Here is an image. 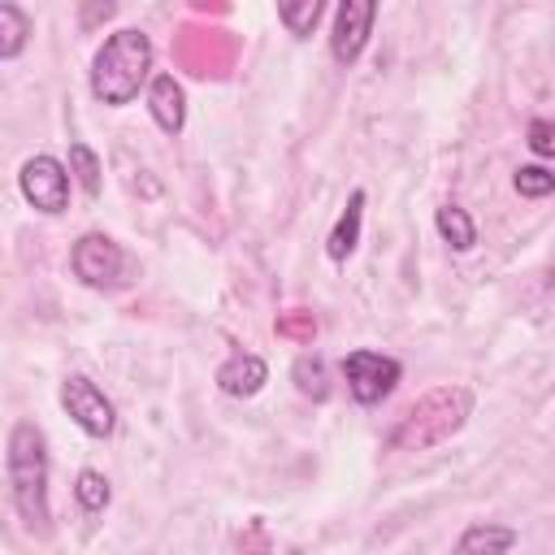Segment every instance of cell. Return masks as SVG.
<instances>
[{"label":"cell","mask_w":555,"mask_h":555,"mask_svg":"<svg viewBox=\"0 0 555 555\" xmlns=\"http://www.w3.org/2000/svg\"><path fill=\"white\" fill-rule=\"evenodd\" d=\"M147 108H152V121L165 130V134H178L186 126V95L178 87L173 74H156L152 87H147Z\"/></svg>","instance_id":"9c48e42d"},{"label":"cell","mask_w":555,"mask_h":555,"mask_svg":"<svg viewBox=\"0 0 555 555\" xmlns=\"http://www.w3.org/2000/svg\"><path fill=\"white\" fill-rule=\"evenodd\" d=\"M360 221H364V191H351L347 208L338 212V221H334V230H330V238H325V256H330V260L343 264V260L356 251V243H360Z\"/></svg>","instance_id":"8fae6325"},{"label":"cell","mask_w":555,"mask_h":555,"mask_svg":"<svg viewBox=\"0 0 555 555\" xmlns=\"http://www.w3.org/2000/svg\"><path fill=\"white\" fill-rule=\"evenodd\" d=\"M69 264L87 286H117L126 273V256L108 234H82L69 251Z\"/></svg>","instance_id":"ba28073f"},{"label":"cell","mask_w":555,"mask_h":555,"mask_svg":"<svg viewBox=\"0 0 555 555\" xmlns=\"http://www.w3.org/2000/svg\"><path fill=\"white\" fill-rule=\"evenodd\" d=\"M516 191L529 195V199H542V195L555 191V173L546 165H520L516 169Z\"/></svg>","instance_id":"d6986e66"},{"label":"cell","mask_w":555,"mask_h":555,"mask_svg":"<svg viewBox=\"0 0 555 555\" xmlns=\"http://www.w3.org/2000/svg\"><path fill=\"white\" fill-rule=\"evenodd\" d=\"M9 486H13V503L22 512V520L30 529H48V447L39 425L17 421L9 434Z\"/></svg>","instance_id":"3957f363"},{"label":"cell","mask_w":555,"mask_h":555,"mask_svg":"<svg viewBox=\"0 0 555 555\" xmlns=\"http://www.w3.org/2000/svg\"><path fill=\"white\" fill-rule=\"evenodd\" d=\"M434 225H438V234H442L455 251H468V247L477 243V225H473V217H468L460 204H442V208L434 212Z\"/></svg>","instance_id":"7c38bea8"},{"label":"cell","mask_w":555,"mask_h":555,"mask_svg":"<svg viewBox=\"0 0 555 555\" xmlns=\"http://www.w3.org/2000/svg\"><path fill=\"white\" fill-rule=\"evenodd\" d=\"M529 147H533L538 156H551V152H555V139H551V121H546V117H533V121H529Z\"/></svg>","instance_id":"7402d4cb"},{"label":"cell","mask_w":555,"mask_h":555,"mask_svg":"<svg viewBox=\"0 0 555 555\" xmlns=\"http://www.w3.org/2000/svg\"><path fill=\"white\" fill-rule=\"evenodd\" d=\"M69 165H74L82 191H87V195H100V156H95L87 143H69Z\"/></svg>","instance_id":"ac0fdd59"},{"label":"cell","mask_w":555,"mask_h":555,"mask_svg":"<svg viewBox=\"0 0 555 555\" xmlns=\"http://www.w3.org/2000/svg\"><path fill=\"white\" fill-rule=\"evenodd\" d=\"M26 39H30V17L17 4L0 0V61L17 56L26 48Z\"/></svg>","instance_id":"4fadbf2b"},{"label":"cell","mask_w":555,"mask_h":555,"mask_svg":"<svg viewBox=\"0 0 555 555\" xmlns=\"http://www.w3.org/2000/svg\"><path fill=\"white\" fill-rule=\"evenodd\" d=\"M113 9H117V0H82L78 26H82V30H95V26H104V22L113 17Z\"/></svg>","instance_id":"ffe728a7"},{"label":"cell","mask_w":555,"mask_h":555,"mask_svg":"<svg viewBox=\"0 0 555 555\" xmlns=\"http://www.w3.org/2000/svg\"><path fill=\"white\" fill-rule=\"evenodd\" d=\"M74 499L82 503V512H104V507H108V499H113V490H108L104 473L82 468V473H78V481H74Z\"/></svg>","instance_id":"e0dca14e"},{"label":"cell","mask_w":555,"mask_h":555,"mask_svg":"<svg viewBox=\"0 0 555 555\" xmlns=\"http://www.w3.org/2000/svg\"><path fill=\"white\" fill-rule=\"evenodd\" d=\"M325 13V0H278V17L295 39H308Z\"/></svg>","instance_id":"5bb4252c"},{"label":"cell","mask_w":555,"mask_h":555,"mask_svg":"<svg viewBox=\"0 0 555 555\" xmlns=\"http://www.w3.org/2000/svg\"><path fill=\"white\" fill-rule=\"evenodd\" d=\"M291 377H295V386H299L308 399H325V395H330V382H325V360H321V356H312V351H304V356L295 360Z\"/></svg>","instance_id":"9a60e30c"},{"label":"cell","mask_w":555,"mask_h":555,"mask_svg":"<svg viewBox=\"0 0 555 555\" xmlns=\"http://www.w3.org/2000/svg\"><path fill=\"white\" fill-rule=\"evenodd\" d=\"M61 408H65L69 421H74L82 434H91V438H108L113 425H117L113 403H108L104 390H100L91 377H82V373H74V377L61 382Z\"/></svg>","instance_id":"5b68a950"},{"label":"cell","mask_w":555,"mask_h":555,"mask_svg":"<svg viewBox=\"0 0 555 555\" xmlns=\"http://www.w3.org/2000/svg\"><path fill=\"white\" fill-rule=\"evenodd\" d=\"M264 382H269V369H264V360L251 356V351H234V356L217 369V386H221L225 395H234V399L256 395Z\"/></svg>","instance_id":"30bf717a"},{"label":"cell","mask_w":555,"mask_h":555,"mask_svg":"<svg viewBox=\"0 0 555 555\" xmlns=\"http://www.w3.org/2000/svg\"><path fill=\"white\" fill-rule=\"evenodd\" d=\"M460 551H512L516 546V533L512 529H499V525H473L460 533L455 542Z\"/></svg>","instance_id":"2e32d148"},{"label":"cell","mask_w":555,"mask_h":555,"mask_svg":"<svg viewBox=\"0 0 555 555\" xmlns=\"http://www.w3.org/2000/svg\"><path fill=\"white\" fill-rule=\"evenodd\" d=\"M468 412H473V390L468 386H438L403 412V421L390 429V447L395 451L438 447L468 421Z\"/></svg>","instance_id":"7a4b0ae2"},{"label":"cell","mask_w":555,"mask_h":555,"mask_svg":"<svg viewBox=\"0 0 555 555\" xmlns=\"http://www.w3.org/2000/svg\"><path fill=\"white\" fill-rule=\"evenodd\" d=\"M399 373H403L399 360H390L382 351H369V347L343 356V377H347V390H351L356 403H382L399 386Z\"/></svg>","instance_id":"277c9868"},{"label":"cell","mask_w":555,"mask_h":555,"mask_svg":"<svg viewBox=\"0 0 555 555\" xmlns=\"http://www.w3.org/2000/svg\"><path fill=\"white\" fill-rule=\"evenodd\" d=\"M147 74H152V39L134 26L113 30L104 39V48L95 52V61H91V95L100 104L121 108L139 95Z\"/></svg>","instance_id":"6da1fadb"},{"label":"cell","mask_w":555,"mask_h":555,"mask_svg":"<svg viewBox=\"0 0 555 555\" xmlns=\"http://www.w3.org/2000/svg\"><path fill=\"white\" fill-rule=\"evenodd\" d=\"M278 334H286V338H312V334H317V321H312L308 312H286V317L278 321Z\"/></svg>","instance_id":"44dd1931"},{"label":"cell","mask_w":555,"mask_h":555,"mask_svg":"<svg viewBox=\"0 0 555 555\" xmlns=\"http://www.w3.org/2000/svg\"><path fill=\"white\" fill-rule=\"evenodd\" d=\"M373 22H377V0H338V13H334V35H330V56L338 65H356L369 35H373Z\"/></svg>","instance_id":"52a82bcc"},{"label":"cell","mask_w":555,"mask_h":555,"mask_svg":"<svg viewBox=\"0 0 555 555\" xmlns=\"http://www.w3.org/2000/svg\"><path fill=\"white\" fill-rule=\"evenodd\" d=\"M17 186H22L26 204H35V208L48 212V217L65 212V204H69V173H65V165H61L56 156H48V152H39V156H30V160L22 165Z\"/></svg>","instance_id":"8992f818"}]
</instances>
